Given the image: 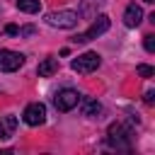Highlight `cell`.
<instances>
[{"label": "cell", "mask_w": 155, "mask_h": 155, "mask_svg": "<svg viewBox=\"0 0 155 155\" xmlns=\"http://www.w3.org/2000/svg\"><path fill=\"white\" fill-rule=\"evenodd\" d=\"M143 46H145V51H148V53H153V51H155V36H153V34H148V36H145V41H143Z\"/></svg>", "instance_id": "cell-14"}, {"label": "cell", "mask_w": 155, "mask_h": 155, "mask_svg": "<svg viewBox=\"0 0 155 155\" xmlns=\"http://www.w3.org/2000/svg\"><path fill=\"white\" fill-rule=\"evenodd\" d=\"M22 119H24V124H29V126H39V124L46 121V107H44L41 102H31V104L24 107Z\"/></svg>", "instance_id": "cell-5"}, {"label": "cell", "mask_w": 155, "mask_h": 155, "mask_svg": "<svg viewBox=\"0 0 155 155\" xmlns=\"http://www.w3.org/2000/svg\"><path fill=\"white\" fill-rule=\"evenodd\" d=\"M36 73H39V78H51L53 73H58V61H56V58H44V61L39 63Z\"/></svg>", "instance_id": "cell-10"}, {"label": "cell", "mask_w": 155, "mask_h": 155, "mask_svg": "<svg viewBox=\"0 0 155 155\" xmlns=\"http://www.w3.org/2000/svg\"><path fill=\"white\" fill-rule=\"evenodd\" d=\"M19 34H34V27H24V29H22Z\"/></svg>", "instance_id": "cell-17"}, {"label": "cell", "mask_w": 155, "mask_h": 155, "mask_svg": "<svg viewBox=\"0 0 155 155\" xmlns=\"http://www.w3.org/2000/svg\"><path fill=\"white\" fill-rule=\"evenodd\" d=\"M109 24H111V22H109V17H107V15H99V17H97V19L90 24V29H87V31H82V34H75L70 41H73V44H87V41L97 39L99 34H104V31L109 29Z\"/></svg>", "instance_id": "cell-2"}, {"label": "cell", "mask_w": 155, "mask_h": 155, "mask_svg": "<svg viewBox=\"0 0 155 155\" xmlns=\"http://www.w3.org/2000/svg\"><path fill=\"white\" fill-rule=\"evenodd\" d=\"M5 31H7L10 36H15V34H19V29H17L15 24H7V27H5Z\"/></svg>", "instance_id": "cell-16"}, {"label": "cell", "mask_w": 155, "mask_h": 155, "mask_svg": "<svg viewBox=\"0 0 155 155\" xmlns=\"http://www.w3.org/2000/svg\"><path fill=\"white\" fill-rule=\"evenodd\" d=\"M136 70H138L140 78H153V75H155V68H153V65H145V63H140Z\"/></svg>", "instance_id": "cell-13"}, {"label": "cell", "mask_w": 155, "mask_h": 155, "mask_svg": "<svg viewBox=\"0 0 155 155\" xmlns=\"http://www.w3.org/2000/svg\"><path fill=\"white\" fill-rule=\"evenodd\" d=\"M17 128V119L15 116H0V140H7Z\"/></svg>", "instance_id": "cell-9"}, {"label": "cell", "mask_w": 155, "mask_h": 155, "mask_svg": "<svg viewBox=\"0 0 155 155\" xmlns=\"http://www.w3.org/2000/svg\"><path fill=\"white\" fill-rule=\"evenodd\" d=\"M24 63V56L17 53V51H10V48H2L0 51V70L2 73H12L17 68H22Z\"/></svg>", "instance_id": "cell-6"}, {"label": "cell", "mask_w": 155, "mask_h": 155, "mask_svg": "<svg viewBox=\"0 0 155 155\" xmlns=\"http://www.w3.org/2000/svg\"><path fill=\"white\" fill-rule=\"evenodd\" d=\"M140 19H143V10H140L136 2H131V5L126 7V12H124V24H126V27H138Z\"/></svg>", "instance_id": "cell-8"}, {"label": "cell", "mask_w": 155, "mask_h": 155, "mask_svg": "<svg viewBox=\"0 0 155 155\" xmlns=\"http://www.w3.org/2000/svg\"><path fill=\"white\" fill-rule=\"evenodd\" d=\"M107 143L111 148H116V150H126L131 145V128L124 126V124H119V121L111 124L107 128Z\"/></svg>", "instance_id": "cell-1"}, {"label": "cell", "mask_w": 155, "mask_h": 155, "mask_svg": "<svg viewBox=\"0 0 155 155\" xmlns=\"http://www.w3.org/2000/svg\"><path fill=\"white\" fill-rule=\"evenodd\" d=\"M78 102H80V94L75 90H61L53 97V104H56L58 111H70L73 107H78Z\"/></svg>", "instance_id": "cell-7"}, {"label": "cell", "mask_w": 155, "mask_h": 155, "mask_svg": "<svg viewBox=\"0 0 155 155\" xmlns=\"http://www.w3.org/2000/svg\"><path fill=\"white\" fill-rule=\"evenodd\" d=\"M17 7H19L22 12H27V15H34V12L41 10L39 0H17Z\"/></svg>", "instance_id": "cell-12"}, {"label": "cell", "mask_w": 155, "mask_h": 155, "mask_svg": "<svg viewBox=\"0 0 155 155\" xmlns=\"http://www.w3.org/2000/svg\"><path fill=\"white\" fill-rule=\"evenodd\" d=\"M80 104H82V114L85 116H97L102 111V104L92 97H80Z\"/></svg>", "instance_id": "cell-11"}, {"label": "cell", "mask_w": 155, "mask_h": 155, "mask_svg": "<svg viewBox=\"0 0 155 155\" xmlns=\"http://www.w3.org/2000/svg\"><path fill=\"white\" fill-rule=\"evenodd\" d=\"M99 53H94V51H87V53H82V56H78L73 63H70V68L75 70V73H80V75H87V73H92V70H97L99 68Z\"/></svg>", "instance_id": "cell-4"}, {"label": "cell", "mask_w": 155, "mask_h": 155, "mask_svg": "<svg viewBox=\"0 0 155 155\" xmlns=\"http://www.w3.org/2000/svg\"><path fill=\"white\" fill-rule=\"evenodd\" d=\"M78 12H73V10H58V12H51V15H46V22L51 24V27H58V29H73L75 24H78Z\"/></svg>", "instance_id": "cell-3"}, {"label": "cell", "mask_w": 155, "mask_h": 155, "mask_svg": "<svg viewBox=\"0 0 155 155\" xmlns=\"http://www.w3.org/2000/svg\"><path fill=\"white\" fill-rule=\"evenodd\" d=\"M143 2H155V0H143Z\"/></svg>", "instance_id": "cell-18"}, {"label": "cell", "mask_w": 155, "mask_h": 155, "mask_svg": "<svg viewBox=\"0 0 155 155\" xmlns=\"http://www.w3.org/2000/svg\"><path fill=\"white\" fill-rule=\"evenodd\" d=\"M143 99H145V104H153V102H155V92H153V90H148Z\"/></svg>", "instance_id": "cell-15"}]
</instances>
